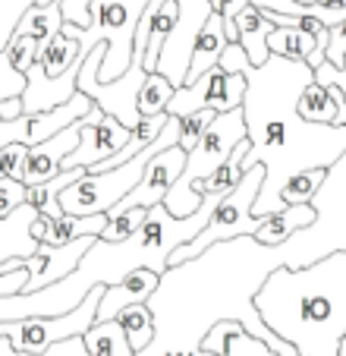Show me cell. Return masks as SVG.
<instances>
[{
  "mask_svg": "<svg viewBox=\"0 0 346 356\" xmlns=\"http://www.w3.org/2000/svg\"><path fill=\"white\" fill-rule=\"evenodd\" d=\"M312 73H315V82H318V86L337 88V92L343 95V101H346V63L343 67H331V63L324 60L321 67H315Z\"/></svg>",
  "mask_w": 346,
  "mask_h": 356,
  "instance_id": "obj_42",
  "label": "cell"
},
{
  "mask_svg": "<svg viewBox=\"0 0 346 356\" xmlns=\"http://www.w3.org/2000/svg\"><path fill=\"white\" fill-rule=\"evenodd\" d=\"M82 343H85L88 356H133L129 341L117 318H113V322H94L92 328L82 334Z\"/></svg>",
  "mask_w": 346,
  "mask_h": 356,
  "instance_id": "obj_28",
  "label": "cell"
},
{
  "mask_svg": "<svg viewBox=\"0 0 346 356\" xmlns=\"http://www.w3.org/2000/svg\"><path fill=\"white\" fill-rule=\"evenodd\" d=\"M79 139H82V129H79V120L73 127L60 129L53 139L41 142V145H32L28 148V158H26V170H22V183L28 189L32 186H41V183L53 180L60 174V164L67 155H73L79 148Z\"/></svg>",
  "mask_w": 346,
  "mask_h": 356,
  "instance_id": "obj_15",
  "label": "cell"
},
{
  "mask_svg": "<svg viewBox=\"0 0 346 356\" xmlns=\"http://www.w3.org/2000/svg\"><path fill=\"white\" fill-rule=\"evenodd\" d=\"M180 145V120L170 117L167 127L160 129V136L151 142L148 148H142L133 161L120 164V168H110L104 174H88L82 177L79 183L67 186L60 193V211L73 218H85V215H107L113 205H120L135 186H139L142 174H145V164L151 161L154 155L167 152V148Z\"/></svg>",
  "mask_w": 346,
  "mask_h": 356,
  "instance_id": "obj_6",
  "label": "cell"
},
{
  "mask_svg": "<svg viewBox=\"0 0 346 356\" xmlns=\"http://www.w3.org/2000/svg\"><path fill=\"white\" fill-rule=\"evenodd\" d=\"M28 199V186L19 180H7V177H0V221L10 218L13 211H19Z\"/></svg>",
  "mask_w": 346,
  "mask_h": 356,
  "instance_id": "obj_38",
  "label": "cell"
},
{
  "mask_svg": "<svg viewBox=\"0 0 346 356\" xmlns=\"http://www.w3.org/2000/svg\"><path fill=\"white\" fill-rule=\"evenodd\" d=\"M16 117H22V101L19 98L0 101V120H16Z\"/></svg>",
  "mask_w": 346,
  "mask_h": 356,
  "instance_id": "obj_46",
  "label": "cell"
},
{
  "mask_svg": "<svg viewBox=\"0 0 346 356\" xmlns=\"http://www.w3.org/2000/svg\"><path fill=\"white\" fill-rule=\"evenodd\" d=\"M261 183H265V164H255V168L242 170L240 183L220 199L211 221L205 224V230L195 240H189L186 246H176L170 252L167 268H176V265L189 262V259H199L214 243H226V240H236V236H255L258 218H252V205L261 193Z\"/></svg>",
  "mask_w": 346,
  "mask_h": 356,
  "instance_id": "obj_8",
  "label": "cell"
},
{
  "mask_svg": "<svg viewBox=\"0 0 346 356\" xmlns=\"http://www.w3.org/2000/svg\"><path fill=\"white\" fill-rule=\"evenodd\" d=\"M92 108H94V101L88 95L76 92L73 101L47 111V114H22L16 120H0V148L3 145H26V148L41 145V142L53 139L60 129L82 120Z\"/></svg>",
  "mask_w": 346,
  "mask_h": 356,
  "instance_id": "obj_12",
  "label": "cell"
},
{
  "mask_svg": "<svg viewBox=\"0 0 346 356\" xmlns=\"http://www.w3.org/2000/svg\"><path fill=\"white\" fill-rule=\"evenodd\" d=\"M224 51H226L224 19H220L217 13H211V16H208V22H205V29L199 32V38H195V44H192V60H189L186 86H189V82H195V79H201L208 70L217 67Z\"/></svg>",
  "mask_w": 346,
  "mask_h": 356,
  "instance_id": "obj_20",
  "label": "cell"
},
{
  "mask_svg": "<svg viewBox=\"0 0 346 356\" xmlns=\"http://www.w3.org/2000/svg\"><path fill=\"white\" fill-rule=\"evenodd\" d=\"M214 117L217 114H214L211 108H201V111H192V114H186V117H176V120H180V148L186 155L201 142V136H205V129L211 127Z\"/></svg>",
  "mask_w": 346,
  "mask_h": 356,
  "instance_id": "obj_36",
  "label": "cell"
},
{
  "mask_svg": "<svg viewBox=\"0 0 346 356\" xmlns=\"http://www.w3.org/2000/svg\"><path fill=\"white\" fill-rule=\"evenodd\" d=\"M318 221V211L312 205H286L283 211H274V215L258 218V230H255L252 240L261 246H283L290 236H296L299 230H308Z\"/></svg>",
  "mask_w": 346,
  "mask_h": 356,
  "instance_id": "obj_18",
  "label": "cell"
},
{
  "mask_svg": "<svg viewBox=\"0 0 346 356\" xmlns=\"http://www.w3.org/2000/svg\"><path fill=\"white\" fill-rule=\"evenodd\" d=\"M104 51L107 47L98 44L92 54L82 60L76 88L94 101V108H101L107 117H113V120H120L123 127L133 133V129L139 127V120H142L135 101H139V88H142V82H145V76H148L145 67H142V54H133V63H129V70L120 76V79L101 82L98 79V67H101V60H104Z\"/></svg>",
  "mask_w": 346,
  "mask_h": 356,
  "instance_id": "obj_9",
  "label": "cell"
},
{
  "mask_svg": "<svg viewBox=\"0 0 346 356\" xmlns=\"http://www.w3.org/2000/svg\"><path fill=\"white\" fill-rule=\"evenodd\" d=\"M47 3H53V0H35V7H47Z\"/></svg>",
  "mask_w": 346,
  "mask_h": 356,
  "instance_id": "obj_49",
  "label": "cell"
},
{
  "mask_svg": "<svg viewBox=\"0 0 346 356\" xmlns=\"http://www.w3.org/2000/svg\"><path fill=\"white\" fill-rule=\"evenodd\" d=\"M236 29H240V47L246 51L252 67H265L271 51H267V35L274 32V26L267 22V16L255 7H246L242 13H236Z\"/></svg>",
  "mask_w": 346,
  "mask_h": 356,
  "instance_id": "obj_21",
  "label": "cell"
},
{
  "mask_svg": "<svg viewBox=\"0 0 346 356\" xmlns=\"http://www.w3.org/2000/svg\"><path fill=\"white\" fill-rule=\"evenodd\" d=\"M224 195H205L201 209L189 218H170L164 211V205L148 209V218L133 236L120 243H107L94 240L92 249L82 256L79 268L69 277L51 284L44 290L35 293H16L0 300V325L16 322V318H53V316H67L92 293L94 287H110L120 284L126 275L139 268H148L154 275L167 271V259L176 246H186L189 240L205 230V224L211 221L214 209L220 205Z\"/></svg>",
  "mask_w": 346,
  "mask_h": 356,
  "instance_id": "obj_3",
  "label": "cell"
},
{
  "mask_svg": "<svg viewBox=\"0 0 346 356\" xmlns=\"http://www.w3.org/2000/svg\"><path fill=\"white\" fill-rule=\"evenodd\" d=\"M265 328L299 356H340L346 337V249L312 265H280L252 300Z\"/></svg>",
  "mask_w": 346,
  "mask_h": 356,
  "instance_id": "obj_4",
  "label": "cell"
},
{
  "mask_svg": "<svg viewBox=\"0 0 346 356\" xmlns=\"http://www.w3.org/2000/svg\"><path fill=\"white\" fill-rule=\"evenodd\" d=\"M28 284V271L26 268H16V271H7V275H0V300L3 296H16L22 293Z\"/></svg>",
  "mask_w": 346,
  "mask_h": 356,
  "instance_id": "obj_45",
  "label": "cell"
},
{
  "mask_svg": "<svg viewBox=\"0 0 346 356\" xmlns=\"http://www.w3.org/2000/svg\"><path fill=\"white\" fill-rule=\"evenodd\" d=\"M327 177H331V170H302V174L290 177V180L280 186V209H286V205H312V199L318 195V189L327 183Z\"/></svg>",
  "mask_w": 346,
  "mask_h": 356,
  "instance_id": "obj_32",
  "label": "cell"
},
{
  "mask_svg": "<svg viewBox=\"0 0 346 356\" xmlns=\"http://www.w3.org/2000/svg\"><path fill=\"white\" fill-rule=\"evenodd\" d=\"M44 230H47V218H35V221H28V240L35 243V246H38L41 240H44Z\"/></svg>",
  "mask_w": 346,
  "mask_h": 356,
  "instance_id": "obj_47",
  "label": "cell"
},
{
  "mask_svg": "<svg viewBox=\"0 0 346 356\" xmlns=\"http://www.w3.org/2000/svg\"><path fill=\"white\" fill-rule=\"evenodd\" d=\"M246 139V117H242V108L226 111V114H217L211 120V127L205 129L201 142L186 155V168L176 177V183L170 186V193L164 195V211L170 218H189L201 209V195L192 193V186L205 177H211L220 164L230 158L240 142Z\"/></svg>",
  "mask_w": 346,
  "mask_h": 356,
  "instance_id": "obj_7",
  "label": "cell"
},
{
  "mask_svg": "<svg viewBox=\"0 0 346 356\" xmlns=\"http://www.w3.org/2000/svg\"><path fill=\"white\" fill-rule=\"evenodd\" d=\"M101 296H104V287H94L73 312H67V316L3 322L0 325V337H7V341L13 343L16 353H28V356L47 353L53 343H63V341H69V337H82L88 328H92L94 316H98Z\"/></svg>",
  "mask_w": 346,
  "mask_h": 356,
  "instance_id": "obj_10",
  "label": "cell"
},
{
  "mask_svg": "<svg viewBox=\"0 0 346 356\" xmlns=\"http://www.w3.org/2000/svg\"><path fill=\"white\" fill-rule=\"evenodd\" d=\"M186 168V152L180 145L167 148L160 155H154L151 161L145 164V174H142L139 186L120 202V205H113L110 211H126V209H154L164 202V195L170 193V186L176 183V177L183 174Z\"/></svg>",
  "mask_w": 346,
  "mask_h": 356,
  "instance_id": "obj_14",
  "label": "cell"
},
{
  "mask_svg": "<svg viewBox=\"0 0 346 356\" xmlns=\"http://www.w3.org/2000/svg\"><path fill=\"white\" fill-rule=\"evenodd\" d=\"M82 177H88V170L85 168H73V170H60V174L53 177V180H47V183H41V186H32L28 189V199H26V205L28 209H35L41 218H47V221H57V218L63 215L60 211V193L67 186H73V183H79Z\"/></svg>",
  "mask_w": 346,
  "mask_h": 356,
  "instance_id": "obj_23",
  "label": "cell"
},
{
  "mask_svg": "<svg viewBox=\"0 0 346 356\" xmlns=\"http://www.w3.org/2000/svg\"><path fill=\"white\" fill-rule=\"evenodd\" d=\"M201 350L214 356H277L267 343L252 337L240 322H217L201 341Z\"/></svg>",
  "mask_w": 346,
  "mask_h": 356,
  "instance_id": "obj_19",
  "label": "cell"
},
{
  "mask_svg": "<svg viewBox=\"0 0 346 356\" xmlns=\"http://www.w3.org/2000/svg\"><path fill=\"white\" fill-rule=\"evenodd\" d=\"M76 63H82L79 41L67 38V35H53V38L41 47V54H38V60H35V67H38L41 76H47V79H60V76L69 73Z\"/></svg>",
  "mask_w": 346,
  "mask_h": 356,
  "instance_id": "obj_25",
  "label": "cell"
},
{
  "mask_svg": "<svg viewBox=\"0 0 346 356\" xmlns=\"http://www.w3.org/2000/svg\"><path fill=\"white\" fill-rule=\"evenodd\" d=\"M208 88H211V70H208L201 79H195L173 92L170 104H167V117H186V114H192V111H201L205 108V98H208Z\"/></svg>",
  "mask_w": 346,
  "mask_h": 356,
  "instance_id": "obj_34",
  "label": "cell"
},
{
  "mask_svg": "<svg viewBox=\"0 0 346 356\" xmlns=\"http://www.w3.org/2000/svg\"><path fill=\"white\" fill-rule=\"evenodd\" d=\"M242 98H246V76L242 73H224L220 67H214L205 108H211L214 114H226V111L242 108Z\"/></svg>",
  "mask_w": 346,
  "mask_h": 356,
  "instance_id": "obj_24",
  "label": "cell"
},
{
  "mask_svg": "<svg viewBox=\"0 0 346 356\" xmlns=\"http://www.w3.org/2000/svg\"><path fill=\"white\" fill-rule=\"evenodd\" d=\"M195 356H214V353H205V350H201V353H195Z\"/></svg>",
  "mask_w": 346,
  "mask_h": 356,
  "instance_id": "obj_50",
  "label": "cell"
},
{
  "mask_svg": "<svg viewBox=\"0 0 346 356\" xmlns=\"http://www.w3.org/2000/svg\"><path fill=\"white\" fill-rule=\"evenodd\" d=\"M158 281H160V275H154V271H148V268H139V271H133V275L123 277L120 284L104 287V296H101V302H98V316H94V322H113L126 306L148 302L151 293L158 290Z\"/></svg>",
  "mask_w": 346,
  "mask_h": 356,
  "instance_id": "obj_17",
  "label": "cell"
},
{
  "mask_svg": "<svg viewBox=\"0 0 346 356\" xmlns=\"http://www.w3.org/2000/svg\"><path fill=\"white\" fill-rule=\"evenodd\" d=\"M224 73L246 76V117L249 155L242 158V170L265 164V183L252 205V218L274 215L280 209V186L302 170H331L346 155L343 127H312L299 120L296 101L315 82L308 63L283 60L271 54L265 67H252L240 44H226L217 63Z\"/></svg>",
  "mask_w": 346,
  "mask_h": 356,
  "instance_id": "obj_2",
  "label": "cell"
},
{
  "mask_svg": "<svg viewBox=\"0 0 346 356\" xmlns=\"http://www.w3.org/2000/svg\"><path fill=\"white\" fill-rule=\"evenodd\" d=\"M26 158H28V148L26 145H3V148H0V177L22 183Z\"/></svg>",
  "mask_w": 346,
  "mask_h": 356,
  "instance_id": "obj_40",
  "label": "cell"
},
{
  "mask_svg": "<svg viewBox=\"0 0 346 356\" xmlns=\"http://www.w3.org/2000/svg\"><path fill=\"white\" fill-rule=\"evenodd\" d=\"M331 95H333V101H337V117H333V127H343L346 129V101H343V95H340L337 88H331Z\"/></svg>",
  "mask_w": 346,
  "mask_h": 356,
  "instance_id": "obj_48",
  "label": "cell"
},
{
  "mask_svg": "<svg viewBox=\"0 0 346 356\" xmlns=\"http://www.w3.org/2000/svg\"><path fill=\"white\" fill-rule=\"evenodd\" d=\"M148 209H126V211H107V227L101 234V240L107 243H120L126 236H133L135 230L145 224Z\"/></svg>",
  "mask_w": 346,
  "mask_h": 356,
  "instance_id": "obj_35",
  "label": "cell"
},
{
  "mask_svg": "<svg viewBox=\"0 0 346 356\" xmlns=\"http://www.w3.org/2000/svg\"><path fill=\"white\" fill-rule=\"evenodd\" d=\"M0 356H28V353H16L13 343H10L7 337H0ZM38 356H88V350H85V343H82V337H69V341L53 343L47 353H38Z\"/></svg>",
  "mask_w": 346,
  "mask_h": 356,
  "instance_id": "obj_41",
  "label": "cell"
},
{
  "mask_svg": "<svg viewBox=\"0 0 346 356\" xmlns=\"http://www.w3.org/2000/svg\"><path fill=\"white\" fill-rule=\"evenodd\" d=\"M173 92L176 88L158 73H148L145 82L139 88V101H135V108H139V117H158V114H167V104H170Z\"/></svg>",
  "mask_w": 346,
  "mask_h": 356,
  "instance_id": "obj_33",
  "label": "cell"
},
{
  "mask_svg": "<svg viewBox=\"0 0 346 356\" xmlns=\"http://www.w3.org/2000/svg\"><path fill=\"white\" fill-rule=\"evenodd\" d=\"M107 227V215H85V218H73V215H60L57 221H47L44 240L38 246H67L73 240H82V236H101Z\"/></svg>",
  "mask_w": 346,
  "mask_h": 356,
  "instance_id": "obj_22",
  "label": "cell"
},
{
  "mask_svg": "<svg viewBox=\"0 0 346 356\" xmlns=\"http://www.w3.org/2000/svg\"><path fill=\"white\" fill-rule=\"evenodd\" d=\"M3 54L10 57L16 73L26 76L28 70L35 67V60H38V44H35L32 38H26V35H13V38L7 41V47H3Z\"/></svg>",
  "mask_w": 346,
  "mask_h": 356,
  "instance_id": "obj_37",
  "label": "cell"
},
{
  "mask_svg": "<svg viewBox=\"0 0 346 356\" xmlns=\"http://www.w3.org/2000/svg\"><path fill=\"white\" fill-rule=\"evenodd\" d=\"M267 51L283 60L308 63V57L315 54V35L302 32V29H274L267 35Z\"/></svg>",
  "mask_w": 346,
  "mask_h": 356,
  "instance_id": "obj_31",
  "label": "cell"
},
{
  "mask_svg": "<svg viewBox=\"0 0 346 356\" xmlns=\"http://www.w3.org/2000/svg\"><path fill=\"white\" fill-rule=\"evenodd\" d=\"M98 236H82V240H73L67 246H35V256H10L0 262V275H7V271H16V268H26L28 271V284L22 293H35V290H44L51 284L63 281L69 277L76 268H79L82 256H85L92 243Z\"/></svg>",
  "mask_w": 346,
  "mask_h": 356,
  "instance_id": "obj_11",
  "label": "cell"
},
{
  "mask_svg": "<svg viewBox=\"0 0 346 356\" xmlns=\"http://www.w3.org/2000/svg\"><path fill=\"white\" fill-rule=\"evenodd\" d=\"M60 3V16L67 26H76V29H88V7L92 0H57Z\"/></svg>",
  "mask_w": 346,
  "mask_h": 356,
  "instance_id": "obj_43",
  "label": "cell"
},
{
  "mask_svg": "<svg viewBox=\"0 0 346 356\" xmlns=\"http://www.w3.org/2000/svg\"><path fill=\"white\" fill-rule=\"evenodd\" d=\"M117 322H120L123 334H126L133 356H139L142 350H145L148 343L154 341V316H151V309H148V302L126 306V309L117 316Z\"/></svg>",
  "mask_w": 346,
  "mask_h": 356,
  "instance_id": "obj_30",
  "label": "cell"
},
{
  "mask_svg": "<svg viewBox=\"0 0 346 356\" xmlns=\"http://www.w3.org/2000/svg\"><path fill=\"white\" fill-rule=\"evenodd\" d=\"M79 67L76 63L69 73H63L60 79H47L41 76L38 67H32L26 73V92H22V114H47V111L60 108L67 101H73V95L79 92L76 88V79H79Z\"/></svg>",
  "mask_w": 346,
  "mask_h": 356,
  "instance_id": "obj_16",
  "label": "cell"
},
{
  "mask_svg": "<svg viewBox=\"0 0 346 356\" xmlns=\"http://www.w3.org/2000/svg\"><path fill=\"white\" fill-rule=\"evenodd\" d=\"M79 129H82L79 148H76L73 155L63 158L60 170H73V168L92 170L94 164H104L107 158H113L129 142V129L123 127L120 120L107 117L101 108L88 111V114L79 120Z\"/></svg>",
  "mask_w": 346,
  "mask_h": 356,
  "instance_id": "obj_13",
  "label": "cell"
},
{
  "mask_svg": "<svg viewBox=\"0 0 346 356\" xmlns=\"http://www.w3.org/2000/svg\"><path fill=\"white\" fill-rule=\"evenodd\" d=\"M148 0H92L88 7V29H76L63 22L60 35L79 41V57L85 60L98 44H104V60L98 67L101 82L120 79L133 63V38Z\"/></svg>",
  "mask_w": 346,
  "mask_h": 356,
  "instance_id": "obj_5",
  "label": "cell"
},
{
  "mask_svg": "<svg viewBox=\"0 0 346 356\" xmlns=\"http://www.w3.org/2000/svg\"><path fill=\"white\" fill-rule=\"evenodd\" d=\"M60 29H63L60 3L53 0V3H47V7L28 10V13L19 19V26H16L13 35H26V38H32L35 44H38V54H41V47H44L53 35H60Z\"/></svg>",
  "mask_w": 346,
  "mask_h": 356,
  "instance_id": "obj_27",
  "label": "cell"
},
{
  "mask_svg": "<svg viewBox=\"0 0 346 356\" xmlns=\"http://www.w3.org/2000/svg\"><path fill=\"white\" fill-rule=\"evenodd\" d=\"M324 60L331 63V67H343L346 63V22L331 29V44H327Z\"/></svg>",
  "mask_w": 346,
  "mask_h": 356,
  "instance_id": "obj_44",
  "label": "cell"
},
{
  "mask_svg": "<svg viewBox=\"0 0 346 356\" xmlns=\"http://www.w3.org/2000/svg\"><path fill=\"white\" fill-rule=\"evenodd\" d=\"M296 114H299V120L312 123V127H333L337 101H333L331 88L318 86V82L306 86V92H302L299 101H296Z\"/></svg>",
  "mask_w": 346,
  "mask_h": 356,
  "instance_id": "obj_29",
  "label": "cell"
},
{
  "mask_svg": "<svg viewBox=\"0 0 346 356\" xmlns=\"http://www.w3.org/2000/svg\"><path fill=\"white\" fill-rule=\"evenodd\" d=\"M249 148H252V145H249V139H242L240 145L230 152V158H226V161L220 164V168L214 170L211 177H205V180L195 183L192 193L201 195V199H205V195H226L230 189L236 186V183H240V177H242V158L249 155Z\"/></svg>",
  "mask_w": 346,
  "mask_h": 356,
  "instance_id": "obj_26",
  "label": "cell"
},
{
  "mask_svg": "<svg viewBox=\"0 0 346 356\" xmlns=\"http://www.w3.org/2000/svg\"><path fill=\"white\" fill-rule=\"evenodd\" d=\"M286 265L280 246H261L252 236L214 243L199 259L167 268L148 300L154 341L139 356H195L217 322H240L277 356H299L286 341L265 328L252 300L265 277Z\"/></svg>",
  "mask_w": 346,
  "mask_h": 356,
  "instance_id": "obj_1",
  "label": "cell"
},
{
  "mask_svg": "<svg viewBox=\"0 0 346 356\" xmlns=\"http://www.w3.org/2000/svg\"><path fill=\"white\" fill-rule=\"evenodd\" d=\"M22 92H26V76L16 73L10 57L0 51V101L22 98Z\"/></svg>",
  "mask_w": 346,
  "mask_h": 356,
  "instance_id": "obj_39",
  "label": "cell"
}]
</instances>
